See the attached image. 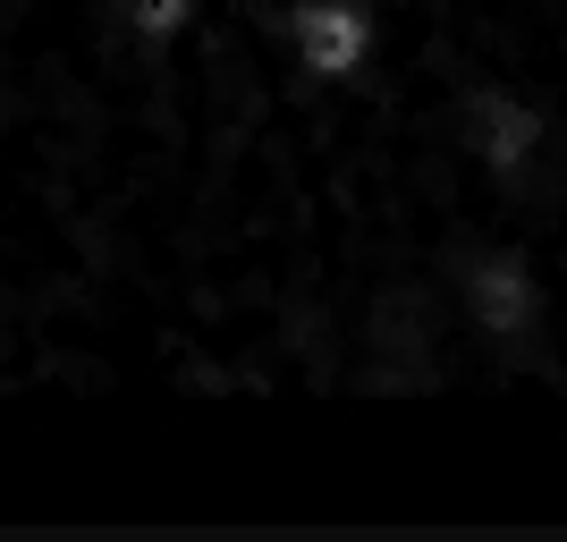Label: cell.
Instances as JSON below:
<instances>
[{"label": "cell", "mask_w": 567, "mask_h": 542, "mask_svg": "<svg viewBox=\"0 0 567 542\" xmlns=\"http://www.w3.org/2000/svg\"><path fill=\"white\" fill-rule=\"evenodd\" d=\"M271 43H280V69L297 76V94L322 102V94H348L373 69L381 18H373V0H280Z\"/></svg>", "instance_id": "7a4b0ae2"}, {"label": "cell", "mask_w": 567, "mask_h": 542, "mask_svg": "<svg viewBox=\"0 0 567 542\" xmlns=\"http://www.w3.org/2000/svg\"><path fill=\"white\" fill-rule=\"evenodd\" d=\"M381 60L364 76V111L390 144L441 153L450 111L483 76H517L550 102V170L517 204V229L550 255L567 280V0H373Z\"/></svg>", "instance_id": "6da1fadb"}]
</instances>
